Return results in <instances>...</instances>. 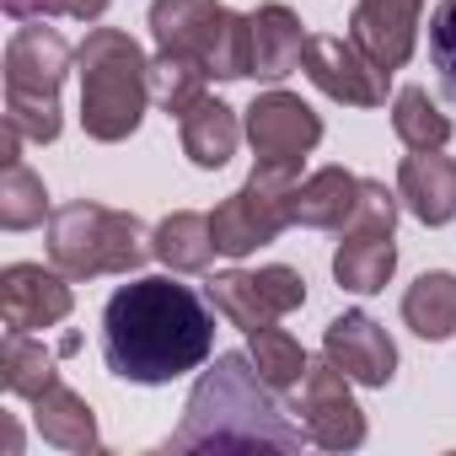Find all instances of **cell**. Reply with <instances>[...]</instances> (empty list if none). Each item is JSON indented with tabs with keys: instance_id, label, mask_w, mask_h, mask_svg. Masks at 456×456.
<instances>
[{
	"instance_id": "1",
	"label": "cell",
	"mask_w": 456,
	"mask_h": 456,
	"mask_svg": "<svg viewBox=\"0 0 456 456\" xmlns=\"http://www.w3.org/2000/svg\"><path fill=\"white\" fill-rule=\"evenodd\" d=\"M215 349V312L193 285L172 274H145L113 290L102 312V354L108 370L140 387H167L199 370Z\"/></svg>"
},
{
	"instance_id": "2",
	"label": "cell",
	"mask_w": 456,
	"mask_h": 456,
	"mask_svg": "<svg viewBox=\"0 0 456 456\" xmlns=\"http://www.w3.org/2000/svg\"><path fill=\"white\" fill-rule=\"evenodd\" d=\"M306 440V429L285 424L274 387L258 376L253 354H215V365L199 376V387L188 392L183 424L167 440V451H248V445H274V451H296Z\"/></svg>"
},
{
	"instance_id": "3",
	"label": "cell",
	"mask_w": 456,
	"mask_h": 456,
	"mask_svg": "<svg viewBox=\"0 0 456 456\" xmlns=\"http://www.w3.org/2000/svg\"><path fill=\"white\" fill-rule=\"evenodd\" d=\"M81 76V129L102 145H118L140 129L151 102V60L145 49L118 28H92L76 49Z\"/></svg>"
},
{
	"instance_id": "4",
	"label": "cell",
	"mask_w": 456,
	"mask_h": 456,
	"mask_svg": "<svg viewBox=\"0 0 456 456\" xmlns=\"http://www.w3.org/2000/svg\"><path fill=\"white\" fill-rule=\"evenodd\" d=\"M151 253V232L129 209H108L92 199H70L49 215V264L70 280L134 274Z\"/></svg>"
},
{
	"instance_id": "5",
	"label": "cell",
	"mask_w": 456,
	"mask_h": 456,
	"mask_svg": "<svg viewBox=\"0 0 456 456\" xmlns=\"http://www.w3.org/2000/svg\"><path fill=\"white\" fill-rule=\"evenodd\" d=\"M151 38L156 49L193 54L220 81L253 76V17L220 0H151Z\"/></svg>"
},
{
	"instance_id": "6",
	"label": "cell",
	"mask_w": 456,
	"mask_h": 456,
	"mask_svg": "<svg viewBox=\"0 0 456 456\" xmlns=\"http://www.w3.org/2000/svg\"><path fill=\"white\" fill-rule=\"evenodd\" d=\"M76 65V49L54 28H17L6 44V124L28 140H60V86Z\"/></svg>"
},
{
	"instance_id": "7",
	"label": "cell",
	"mask_w": 456,
	"mask_h": 456,
	"mask_svg": "<svg viewBox=\"0 0 456 456\" xmlns=\"http://www.w3.org/2000/svg\"><path fill=\"white\" fill-rule=\"evenodd\" d=\"M296 172L301 167H274V161H258L248 172V183L232 193V199H220L209 225H215V248L225 258H248L269 242H280L285 225H296L290 215V199H296Z\"/></svg>"
},
{
	"instance_id": "8",
	"label": "cell",
	"mask_w": 456,
	"mask_h": 456,
	"mask_svg": "<svg viewBox=\"0 0 456 456\" xmlns=\"http://www.w3.org/2000/svg\"><path fill=\"white\" fill-rule=\"evenodd\" d=\"M397 193H387V183H360V204L344 225V242L333 253V280L354 296H376L387 290L392 269H397V248H392V225H397Z\"/></svg>"
},
{
	"instance_id": "9",
	"label": "cell",
	"mask_w": 456,
	"mask_h": 456,
	"mask_svg": "<svg viewBox=\"0 0 456 456\" xmlns=\"http://www.w3.org/2000/svg\"><path fill=\"white\" fill-rule=\"evenodd\" d=\"M209 306L253 333V328H269L280 317H290L296 306H306V280L285 264H269V269H232V274H215L209 280Z\"/></svg>"
},
{
	"instance_id": "10",
	"label": "cell",
	"mask_w": 456,
	"mask_h": 456,
	"mask_svg": "<svg viewBox=\"0 0 456 456\" xmlns=\"http://www.w3.org/2000/svg\"><path fill=\"white\" fill-rule=\"evenodd\" d=\"M296 413H301L306 440L322 445V451H354V445H365V413H360V403L349 392V376L328 354L306 365Z\"/></svg>"
},
{
	"instance_id": "11",
	"label": "cell",
	"mask_w": 456,
	"mask_h": 456,
	"mask_svg": "<svg viewBox=\"0 0 456 456\" xmlns=\"http://www.w3.org/2000/svg\"><path fill=\"white\" fill-rule=\"evenodd\" d=\"M301 70H306V81H312L322 97H333V102H344V108H381V102H387V81H392L381 65H370V60L360 54L354 38H328V33L306 38Z\"/></svg>"
},
{
	"instance_id": "12",
	"label": "cell",
	"mask_w": 456,
	"mask_h": 456,
	"mask_svg": "<svg viewBox=\"0 0 456 456\" xmlns=\"http://www.w3.org/2000/svg\"><path fill=\"white\" fill-rule=\"evenodd\" d=\"M248 140L258 151V161L274 167H301L317 140H322V118L296 97V92H264L248 108Z\"/></svg>"
},
{
	"instance_id": "13",
	"label": "cell",
	"mask_w": 456,
	"mask_h": 456,
	"mask_svg": "<svg viewBox=\"0 0 456 456\" xmlns=\"http://www.w3.org/2000/svg\"><path fill=\"white\" fill-rule=\"evenodd\" d=\"M65 280L70 274L44 269V264H6V274H0V317H6V328L12 333H38V328L65 322L70 306H76Z\"/></svg>"
},
{
	"instance_id": "14",
	"label": "cell",
	"mask_w": 456,
	"mask_h": 456,
	"mask_svg": "<svg viewBox=\"0 0 456 456\" xmlns=\"http://www.w3.org/2000/svg\"><path fill=\"white\" fill-rule=\"evenodd\" d=\"M322 354L360 387H387L397 376V344L387 338V328L365 312H344L328 322L322 333Z\"/></svg>"
},
{
	"instance_id": "15",
	"label": "cell",
	"mask_w": 456,
	"mask_h": 456,
	"mask_svg": "<svg viewBox=\"0 0 456 456\" xmlns=\"http://www.w3.org/2000/svg\"><path fill=\"white\" fill-rule=\"evenodd\" d=\"M419 6L424 0H354L349 38L360 44V54L370 65H381L392 76L408 65V54L419 44Z\"/></svg>"
},
{
	"instance_id": "16",
	"label": "cell",
	"mask_w": 456,
	"mask_h": 456,
	"mask_svg": "<svg viewBox=\"0 0 456 456\" xmlns=\"http://www.w3.org/2000/svg\"><path fill=\"white\" fill-rule=\"evenodd\" d=\"M397 199L419 225L456 220V161L440 151H413L397 167Z\"/></svg>"
},
{
	"instance_id": "17",
	"label": "cell",
	"mask_w": 456,
	"mask_h": 456,
	"mask_svg": "<svg viewBox=\"0 0 456 456\" xmlns=\"http://www.w3.org/2000/svg\"><path fill=\"white\" fill-rule=\"evenodd\" d=\"M360 183L365 177H354L344 167H317L306 183H296V199H290L296 225H312V232H344L354 204H360Z\"/></svg>"
},
{
	"instance_id": "18",
	"label": "cell",
	"mask_w": 456,
	"mask_h": 456,
	"mask_svg": "<svg viewBox=\"0 0 456 456\" xmlns=\"http://www.w3.org/2000/svg\"><path fill=\"white\" fill-rule=\"evenodd\" d=\"M33 424H38V435L49 440V445H60V451H97L102 440H97V413H92V403L76 392V387H65V381H49L38 397H33Z\"/></svg>"
},
{
	"instance_id": "19",
	"label": "cell",
	"mask_w": 456,
	"mask_h": 456,
	"mask_svg": "<svg viewBox=\"0 0 456 456\" xmlns=\"http://www.w3.org/2000/svg\"><path fill=\"white\" fill-rule=\"evenodd\" d=\"M301 54H306L301 17L290 6H258L253 12V76L285 81L290 70H301Z\"/></svg>"
},
{
	"instance_id": "20",
	"label": "cell",
	"mask_w": 456,
	"mask_h": 456,
	"mask_svg": "<svg viewBox=\"0 0 456 456\" xmlns=\"http://www.w3.org/2000/svg\"><path fill=\"white\" fill-rule=\"evenodd\" d=\"M183 151H188V161L193 167H204V172H220L225 161L237 156V140H242V124H237V113L225 108L220 97H204V102H193L183 118Z\"/></svg>"
},
{
	"instance_id": "21",
	"label": "cell",
	"mask_w": 456,
	"mask_h": 456,
	"mask_svg": "<svg viewBox=\"0 0 456 456\" xmlns=\"http://www.w3.org/2000/svg\"><path fill=\"white\" fill-rule=\"evenodd\" d=\"M151 253H156L172 274H204L209 258L220 253V248H215V225H209V215H193V209L167 215L156 232H151Z\"/></svg>"
},
{
	"instance_id": "22",
	"label": "cell",
	"mask_w": 456,
	"mask_h": 456,
	"mask_svg": "<svg viewBox=\"0 0 456 456\" xmlns=\"http://www.w3.org/2000/svg\"><path fill=\"white\" fill-rule=\"evenodd\" d=\"M403 322H408L419 338L445 344V338L456 333V274H445V269L419 274V280L408 285V296H403Z\"/></svg>"
},
{
	"instance_id": "23",
	"label": "cell",
	"mask_w": 456,
	"mask_h": 456,
	"mask_svg": "<svg viewBox=\"0 0 456 456\" xmlns=\"http://www.w3.org/2000/svg\"><path fill=\"white\" fill-rule=\"evenodd\" d=\"M209 70L193 60V54H172V49H156V60H151V97L167 108V113H188L193 102H204L209 92Z\"/></svg>"
},
{
	"instance_id": "24",
	"label": "cell",
	"mask_w": 456,
	"mask_h": 456,
	"mask_svg": "<svg viewBox=\"0 0 456 456\" xmlns=\"http://www.w3.org/2000/svg\"><path fill=\"white\" fill-rule=\"evenodd\" d=\"M392 129L408 151H445L451 140V118L440 113V102L424 86H403L392 97Z\"/></svg>"
},
{
	"instance_id": "25",
	"label": "cell",
	"mask_w": 456,
	"mask_h": 456,
	"mask_svg": "<svg viewBox=\"0 0 456 456\" xmlns=\"http://www.w3.org/2000/svg\"><path fill=\"white\" fill-rule=\"evenodd\" d=\"M0 381H6L12 397H28L33 403L49 381H60V370H54V354L44 344H33L28 333H12L6 328V344H0Z\"/></svg>"
},
{
	"instance_id": "26",
	"label": "cell",
	"mask_w": 456,
	"mask_h": 456,
	"mask_svg": "<svg viewBox=\"0 0 456 456\" xmlns=\"http://www.w3.org/2000/svg\"><path fill=\"white\" fill-rule=\"evenodd\" d=\"M248 354H253V365H258V376L274 387V392H290V387H301L306 381V349L285 333V328H253L248 333Z\"/></svg>"
},
{
	"instance_id": "27",
	"label": "cell",
	"mask_w": 456,
	"mask_h": 456,
	"mask_svg": "<svg viewBox=\"0 0 456 456\" xmlns=\"http://www.w3.org/2000/svg\"><path fill=\"white\" fill-rule=\"evenodd\" d=\"M49 215V188L38 172L22 167V156L6 161V177H0V225L6 232H33V225Z\"/></svg>"
},
{
	"instance_id": "28",
	"label": "cell",
	"mask_w": 456,
	"mask_h": 456,
	"mask_svg": "<svg viewBox=\"0 0 456 456\" xmlns=\"http://www.w3.org/2000/svg\"><path fill=\"white\" fill-rule=\"evenodd\" d=\"M429 60H435L445 92L456 97V0H440L429 17Z\"/></svg>"
},
{
	"instance_id": "29",
	"label": "cell",
	"mask_w": 456,
	"mask_h": 456,
	"mask_svg": "<svg viewBox=\"0 0 456 456\" xmlns=\"http://www.w3.org/2000/svg\"><path fill=\"white\" fill-rule=\"evenodd\" d=\"M6 12L17 22H33V17H76V0H6Z\"/></svg>"
},
{
	"instance_id": "30",
	"label": "cell",
	"mask_w": 456,
	"mask_h": 456,
	"mask_svg": "<svg viewBox=\"0 0 456 456\" xmlns=\"http://www.w3.org/2000/svg\"><path fill=\"white\" fill-rule=\"evenodd\" d=\"M108 12V0H76V22H97Z\"/></svg>"
}]
</instances>
